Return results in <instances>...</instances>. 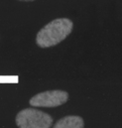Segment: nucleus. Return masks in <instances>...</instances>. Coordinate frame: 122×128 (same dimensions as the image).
I'll return each instance as SVG.
<instances>
[{
  "label": "nucleus",
  "instance_id": "39448f33",
  "mask_svg": "<svg viewBox=\"0 0 122 128\" xmlns=\"http://www.w3.org/2000/svg\"><path fill=\"white\" fill-rule=\"evenodd\" d=\"M21 1H34V0H21Z\"/></svg>",
  "mask_w": 122,
  "mask_h": 128
},
{
  "label": "nucleus",
  "instance_id": "20e7f679",
  "mask_svg": "<svg viewBox=\"0 0 122 128\" xmlns=\"http://www.w3.org/2000/svg\"><path fill=\"white\" fill-rule=\"evenodd\" d=\"M84 121L82 117L76 115H70L62 117L57 123L54 125L53 128H84Z\"/></svg>",
  "mask_w": 122,
  "mask_h": 128
},
{
  "label": "nucleus",
  "instance_id": "7ed1b4c3",
  "mask_svg": "<svg viewBox=\"0 0 122 128\" xmlns=\"http://www.w3.org/2000/svg\"><path fill=\"white\" fill-rule=\"evenodd\" d=\"M68 99V94L64 90H48L40 92L30 99L29 103L35 107H57L66 103Z\"/></svg>",
  "mask_w": 122,
  "mask_h": 128
},
{
  "label": "nucleus",
  "instance_id": "f257e3e1",
  "mask_svg": "<svg viewBox=\"0 0 122 128\" xmlns=\"http://www.w3.org/2000/svg\"><path fill=\"white\" fill-rule=\"evenodd\" d=\"M74 23L68 18H58L43 27L36 37V43L41 48H50L64 41L72 31Z\"/></svg>",
  "mask_w": 122,
  "mask_h": 128
},
{
  "label": "nucleus",
  "instance_id": "f03ea898",
  "mask_svg": "<svg viewBox=\"0 0 122 128\" xmlns=\"http://www.w3.org/2000/svg\"><path fill=\"white\" fill-rule=\"evenodd\" d=\"M16 124L19 128H51L53 117L41 110L26 108L16 115Z\"/></svg>",
  "mask_w": 122,
  "mask_h": 128
}]
</instances>
